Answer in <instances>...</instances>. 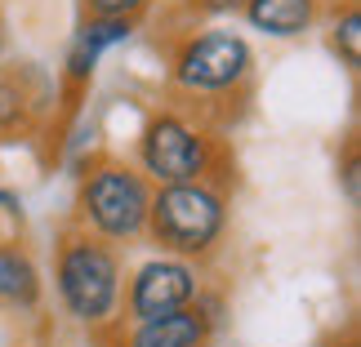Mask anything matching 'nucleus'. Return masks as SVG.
Instances as JSON below:
<instances>
[{
  "instance_id": "nucleus-1",
  "label": "nucleus",
  "mask_w": 361,
  "mask_h": 347,
  "mask_svg": "<svg viewBox=\"0 0 361 347\" xmlns=\"http://www.w3.org/2000/svg\"><path fill=\"white\" fill-rule=\"evenodd\" d=\"M224 201L201 183H165L147 205V232L174 254H205L224 236Z\"/></svg>"
},
{
  "instance_id": "nucleus-2",
  "label": "nucleus",
  "mask_w": 361,
  "mask_h": 347,
  "mask_svg": "<svg viewBox=\"0 0 361 347\" xmlns=\"http://www.w3.org/2000/svg\"><path fill=\"white\" fill-rule=\"evenodd\" d=\"M59 294L67 303V312L76 321H107L121 298V267L116 254L94 236H72L59 249Z\"/></svg>"
},
{
  "instance_id": "nucleus-3",
  "label": "nucleus",
  "mask_w": 361,
  "mask_h": 347,
  "mask_svg": "<svg viewBox=\"0 0 361 347\" xmlns=\"http://www.w3.org/2000/svg\"><path fill=\"white\" fill-rule=\"evenodd\" d=\"M80 205H85V218L103 236L125 241V236H138L147 227L152 191L143 183V174L125 170V165H103V170L90 174L85 191H80Z\"/></svg>"
},
{
  "instance_id": "nucleus-4",
  "label": "nucleus",
  "mask_w": 361,
  "mask_h": 347,
  "mask_svg": "<svg viewBox=\"0 0 361 347\" xmlns=\"http://www.w3.org/2000/svg\"><path fill=\"white\" fill-rule=\"evenodd\" d=\"M138 156H143V170L165 187V183H197L210 165V147L178 116H157L138 143Z\"/></svg>"
},
{
  "instance_id": "nucleus-5",
  "label": "nucleus",
  "mask_w": 361,
  "mask_h": 347,
  "mask_svg": "<svg viewBox=\"0 0 361 347\" xmlns=\"http://www.w3.org/2000/svg\"><path fill=\"white\" fill-rule=\"evenodd\" d=\"M245 72H250V45L232 32H205L188 40L183 53L174 58V80L197 94L232 89Z\"/></svg>"
},
{
  "instance_id": "nucleus-6",
  "label": "nucleus",
  "mask_w": 361,
  "mask_h": 347,
  "mask_svg": "<svg viewBox=\"0 0 361 347\" xmlns=\"http://www.w3.org/2000/svg\"><path fill=\"white\" fill-rule=\"evenodd\" d=\"M197 298V272L178 258H157L138 267L130 285V316L134 321H157V316L183 312Z\"/></svg>"
},
{
  "instance_id": "nucleus-7",
  "label": "nucleus",
  "mask_w": 361,
  "mask_h": 347,
  "mask_svg": "<svg viewBox=\"0 0 361 347\" xmlns=\"http://www.w3.org/2000/svg\"><path fill=\"white\" fill-rule=\"evenodd\" d=\"M210 339V316L201 308H183L157 321H138L130 347H201Z\"/></svg>"
},
{
  "instance_id": "nucleus-8",
  "label": "nucleus",
  "mask_w": 361,
  "mask_h": 347,
  "mask_svg": "<svg viewBox=\"0 0 361 347\" xmlns=\"http://www.w3.org/2000/svg\"><path fill=\"white\" fill-rule=\"evenodd\" d=\"M121 40H130V18H94L90 27H80L76 45H72V53H67V72H72V80H85L94 72V63H99L112 45H121Z\"/></svg>"
},
{
  "instance_id": "nucleus-9",
  "label": "nucleus",
  "mask_w": 361,
  "mask_h": 347,
  "mask_svg": "<svg viewBox=\"0 0 361 347\" xmlns=\"http://www.w3.org/2000/svg\"><path fill=\"white\" fill-rule=\"evenodd\" d=\"M250 23L268 36H299L312 27V13H317V0H250Z\"/></svg>"
},
{
  "instance_id": "nucleus-10",
  "label": "nucleus",
  "mask_w": 361,
  "mask_h": 347,
  "mask_svg": "<svg viewBox=\"0 0 361 347\" xmlns=\"http://www.w3.org/2000/svg\"><path fill=\"white\" fill-rule=\"evenodd\" d=\"M36 294H40V276L32 267V258H27L23 249L0 245V303H23V308H32Z\"/></svg>"
},
{
  "instance_id": "nucleus-11",
  "label": "nucleus",
  "mask_w": 361,
  "mask_h": 347,
  "mask_svg": "<svg viewBox=\"0 0 361 347\" xmlns=\"http://www.w3.org/2000/svg\"><path fill=\"white\" fill-rule=\"evenodd\" d=\"M27 94L13 76H0V134H13L27 125Z\"/></svg>"
},
{
  "instance_id": "nucleus-12",
  "label": "nucleus",
  "mask_w": 361,
  "mask_h": 347,
  "mask_svg": "<svg viewBox=\"0 0 361 347\" xmlns=\"http://www.w3.org/2000/svg\"><path fill=\"white\" fill-rule=\"evenodd\" d=\"M335 45L343 49V63H348V67L361 63V13H357V9H348V13L335 23Z\"/></svg>"
},
{
  "instance_id": "nucleus-13",
  "label": "nucleus",
  "mask_w": 361,
  "mask_h": 347,
  "mask_svg": "<svg viewBox=\"0 0 361 347\" xmlns=\"http://www.w3.org/2000/svg\"><path fill=\"white\" fill-rule=\"evenodd\" d=\"M143 0H90L94 18H125V13H134Z\"/></svg>"
},
{
  "instance_id": "nucleus-14",
  "label": "nucleus",
  "mask_w": 361,
  "mask_h": 347,
  "mask_svg": "<svg viewBox=\"0 0 361 347\" xmlns=\"http://www.w3.org/2000/svg\"><path fill=\"white\" fill-rule=\"evenodd\" d=\"M201 347H210V343H201Z\"/></svg>"
}]
</instances>
